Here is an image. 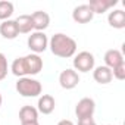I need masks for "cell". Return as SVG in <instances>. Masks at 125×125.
I'll return each mask as SVG.
<instances>
[{
	"label": "cell",
	"mask_w": 125,
	"mask_h": 125,
	"mask_svg": "<svg viewBox=\"0 0 125 125\" xmlns=\"http://www.w3.org/2000/svg\"><path fill=\"white\" fill-rule=\"evenodd\" d=\"M77 41L63 34V32H57L54 35H52V38L49 40V49L50 52L57 56V57H62V59H68V57H72L75 56L77 53Z\"/></svg>",
	"instance_id": "2"
},
{
	"label": "cell",
	"mask_w": 125,
	"mask_h": 125,
	"mask_svg": "<svg viewBox=\"0 0 125 125\" xmlns=\"http://www.w3.org/2000/svg\"><path fill=\"white\" fill-rule=\"evenodd\" d=\"M103 59H104V66H107L109 69H113L115 66H118V65L122 63V62H125L122 52L118 50V49H110V50H107V52L104 53V57H103Z\"/></svg>",
	"instance_id": "11"
},
{
	"label": "cell",
	"mask_w": 125,
	"mask_h": 125,
	"mask_svg": "<svg viewBox=\"0 0 125 125\" xmlns=\"http://www.w3.org/2000/svg\"><path fill=\"white\" fill-rule=\"evenodd\" d=\"M93 78H94L96 83L106 85V84H109V83L113 80L112 69H109V68L104 66V65H100V66L94 68V71H93Z\"/></svg>",
	"instance_id": "14"
},
{
	"label": "cell",
	"mask_w": 125,
	"mask_h": 125,
	"mask_svg": "<svg viewBox=\"0 0 125 125\" xmlns=\"http://www.w3.org/2000/svg\"><path fill=\"white\" fill-rule=\"evenodd\" d=\"M56 107V102H54V97L50 96V94H43L38 97V103H37V110L38 113H43V115H50Z\"/></svg>",
	"instance_id": "12"
},
{
	"label": "cell",
	"mask_w": 125,
	"mask_h": 125,
	"mask_svg": "<svg viewBox=\"0 0 125 125\" xmlns=\"http://www.w3.org/2000/svg\"><path fill=\"white\" fill-rule=\"evenodd\" d=\"M31 21H32V27L35 31H40V32H44V30L49 28L50 25V16L47 12H43V10H35L31 13Z\"/></svg>",
	"instance_id": "9"
},
{
	"label": "cell",
	"mask_w": 125,
	"mask_h": 125,
	"mask_svg": "<svg viewBox=\"0 0 125 125\" xmlns=\"http://www.w3.org/2000/svg\"><path fill=\"white\" fill-rule=\"evenodd\" d=\"M57 125H75L71 119H62V121H59L57 122Z\"/></svg>",
	"instance_id": "22"
},
{
	"label": "cell",
	"mask_w": 125,
	"mask_h": 125,
	"mask_svg": "<svg viewBox=\"0 0 125 125\" xmlns=\"http://www.w3.org/2000/svg\"><path fill=\"white\" fill-rule=\"evenodd\" d=\"M0 35L6 40H15L19 35L15 19H8V21H3L0 24Z\"/></svg>",
	"instance_id": "10"
},
{
	"label": "cell",
	"mask_w": 125,
	"mask_h": 125,
	"mask_svg": "<svg viewBox=\"0 0 125 125\" xmlns=\"http://www.w3.org/2000/svg\"><path fill=\"white\" fill-rule=\"evenodd\" d=\"M96 112V102L90 97H83L75 106V115L78 119L91 118Z\"/></svg>",
	"instance_id": "6"
},
{
	"label": "cell",
	"mask_w": 125,
	"mask_h": 125,
	"mask_svg": "<svg viewBox=\"0 0 125 125\" xmlns=\"http://www.w3.org/2000/svg\"><path fill=\"white\" fill-rule=\"evenodd\" d=\"M21 125H40L38 121H31V122H21Z\"/></svg>",
	"instance_id": "23"
},
{
	"label": "cell",
	"mask_w": 125,
	"mask_h": 125,
	"mask_svg": "<svg viewBox=\"0 0 125 125\" xmlns=\"http://www.w3.org/2000/svg\"><path fill=\"white\" fill-rule=\"evenodd\" d=\"M78 125H97V122L94 121V118H83V119H78Z\"/></svg>",
	"instance_id": "21"
},
{
	"label": "cell",
	"mask_w": 125,
	"mask_h": 125,
	"mask_svg": "<svg viewBox=\"0 0 125 125\" xmlns=\"http://www.w3.org/2000/svg\"><path fill=\"white\" fill-rule=\"evenodd\" d=\"M2 103H3V97H2V94H0V107H2Z\"/></svg>",
	"instance_id": "24"
},
{
	"label": "cell",
	"mask_w": 125,
	"mask_h": 125,
	"mask_svg": "<svg viewBox=\"0 0 125 125\" xmlns=\"http://www.w3.org/2000/svg\"><path fill=\"white\" fill-rule=\"evenodd\" d=\"M8 72H9L8 59H6V56L2 52H0V81H3L8 77Z\"/></svg>",
	"instance_id": "19"
},
{
	"label": "cell",
	"mask_w": 125,
	"mask_h": 125,
	"mask_svg": "<svg viewBox=\"0 0 125 125\" xmlns=\"http://www.w3.org/2000/svg\"><path fill=\"white\" fill-rule=\"evenodd\" d=\"M27 44H28V49L34 54H40L49 49V38L44 32L34 31V32H31V35H28Z\"/></svg>",
	"instance_id": "5"
},
{
	"label": "cell",
	"mask_w": 125,
	"mask_h": 125,
	"mask_svg": "<svg viewBox=\"0 0 125 125\" xmlns=\"http://www.w3.org/2000/svg\"><path fill=\"white\" fill-rule=\"evenodd\" d=\"M15 12V6L12 2H8V0H2L0 2V21H8L10 19V16Z\"/></svg>",
	"instance_id": "18"
},
{
	"label": "cell",
	"mask_w": 125,
	"mask_h": 125,
	"mask_svg": "<svg viewBox=\"0 0 125 125\" xmlns=\"http://www.w3.org/2000/svg\"><path fill=\"white\" fill-rule=\"evenodd\" d=\"M107 22L112 28L115 30H122L125 28V12L122 9H113L107 15Z\"/></svg>",
	"instance_id": "15"
},
{
	"label": "cell",
	"mask_w": 125,
	"mask_h": 125,
	"mask_svg": "<svg viewBox=\"0 0 125 125\" xmlns=\"http://www.w3.org/2000/svg\"><path fill=\"white\" fill-rule=\"evenodd\" d=\"M109 125H113V124H109Z\"/></svg>",
	"instance_id": "25"
},
{
	"label": "cell",
	"mask_w": 125,
	"mask_h": 125,
	"mask_svg": "<svg viewBox=\"0 0 125 125\" xmlns=\"http://www.w3.org/2000/svg\"><path fill=\"white\" fill-rule=\"evenodd\" d=\"M59 84L62 88H65V90H72L75 88L78 84H80V75L77 71L68 68V69H63L60 72L59 75Z\"/></svg>",
	"instance_id": "7"
},
{
	"label": "cell",
	"mask_w": 125,
	"mask_h": 125,
	"mask_svg": "<svg viewBox=\"0 0 125 125\" xmlns=\"http://www.w3.org/2000/svg\"><path fill=\"white\" fill-rule=\"evenodd\" d=\"M93 18H94V13L88 5H80L72 10V19L77 24H88L90 21H93Z\"/></svg>",
	"instance_id": "8"
},
{
	"label": "cell",
	"mask_w": 125,
	"mask_h": 125,
	"mask_svg": "<svg viewBox=\"0 0 125 125\" xmlns=\"http://www.w3.org/2000/svg\"><path fill=\"white\" fill-rule=\"evenodd\" d=\"M112 75H113V78H116L119 81L125 80V62H122L121 65H118L112 69Z\"/></svg>",
	"instance_id": "20"
},
{
	"label": "cell",
	"mask_w": 125,
	"mask_h": 125,
	"mask_svg": "<svg viewBox=\"0 0 125 125\" xmlns=\"http://www.w3.org/2000/svg\"><path fill=\"white\" fill-rule=\"evenodd\" d=\"M19 121L21 122H31L38 121V110L34 106H22L19 109Z\"/></svg>",
	"instance_id": "17"
},
{
	"label": "cell",
	"mask_w": 125,
	"mask_h": 125,
	"mask_svg": "<svg viewBox=\"0 0 125 125\" xmlns=\"http://www.w3.org/2000/svg\"><path fill=\"white\" fill-rule=\"evenodd\" d=\"M72 65H74V71H77V72H90L94 69V65H96L94 54L87 50L80 52L78 54L74 56Z\"/></svg>",
	"instance_id": "4"
},
{
	"label": "cell",
	"mask_w": 125,
	"mask_h": 125,
	"mask_svg": "<svg viewBox=\"0 0 125 125\" xmlns=\"http://www.w3.org/2000/svg\"><path fill=\"white\" fill-rule=\"evenodd\" d=\"M16 91L22 97H38L43 91V85L38 80L32 77H22L16 81Z\"/></svg>",
	"instance_id": "3"
},
{
	"label": "cell",
	"mask_w": 125,
	"mask_h": 125,
	"mask_svg": "<svg viewBox=\"0 0 125 125\" xmlns=\"http://www.w3.org/2000/svg\"><path fill=\"white\" fill-rule=\"evenodd\" d=\"M16 27L19 34H31L34 27H32V21H31V15H19L16 19Z\"/></svg>",
	"instance_id": "16"
},
{
	"label": "cell",
	"mask_w": 125,
	"mask_h": 125,
	"mask_svg": "<svg viewBox=\"0 0 125 125\" xmlns=\"http://www.w3.org/2000/svg\"><path fill=\"white\" fill-rule=\"evenodd\" d=\"M10 71L18 78L37 75L43 71V59L40 57V54H34V53H30L22 57H16L10 65Z\"/></svg>",
	"instance_id": "1"
},
{
	"label": "cell",
	"mask_w": 125,
	"mask_h": 125,
	"mask_svg": "<svg viewBox=\"0 0 125 125\" xmlns=\"http://www.w3.org/2000/svg\"><path fill=\"white\" fill-rule=\"evenodd\" d=\"M87 5L90 6V9L93 10L94 15H96V13L102 15V13L107 12L110 8L116 6V5H118V0H90Z\"/></svg>",
	"instance_id": "13"
}]
</instances>
